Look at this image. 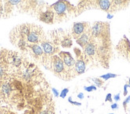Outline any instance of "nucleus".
Returning <instances> with one entry per match:
<instances>
[{"mask_svg":"<svg viewBox=\"0 0 130 114\" xmlns=\"http://www.w3.org/2000/svg\"><path fill=\"white\" fill-rule=\"evenodd\" d=\"M112 18H113V14H107V19L110 20Z\"/></svg>","mask_w":130,"mask_h":114,"instance_id":"b1692460","label":"nucleus"},{"mask_svg":"<svg viewBox=\"0 0 130 114\" xmlns=\"http://www.w3.org/2000/svg\"><path fill=\"white\" fill-rule=\"evenodd\" d=\"M40 45H41V47L43 49L44 53L46 54L47 56H49V57H51L52 55H55V53L57 52V51H59V48L58 47V45H56L52 41V40L48 39L47 37L40 44Z\"/></svg>","mask_w":130,"mask_h":114,"instance_id":"6e6552de","label":"nucleus"},{"mask_svg":"<svg viewBox=\"0 0 130 114\" xmlns=\"http://www.w3.org/2000/svg\"><path fill=\"white\" fill-rule=\"evenodd\" d=\"M68 93H69V89L68 88H64L62 90H61V92L60 93V97L61 98H66V97L67 96Z\"/></svg>","mask_w":130,"mask_h":114,"instance_id":"4468645a","label":"nucleus"},{"mask_svg":"<svg viewBox=\"0 0 130 114\" xmlns=\"http://www.w3.org/2000/svg\"><path fill=\"white\" fill-rule=\"evenodd\" d=\"M77 98H79V99H80V100H83L84 99V94L83 93H79L78 94H77Z\"/></svg>","mask_w":130,"mask_h":114,"instance_id":"5701e85b","label":"nucleus"},{"mask_svg":"<svg viewBox=\"0 0 130 114\" xmlns=\"http://www.w3.org/2000/svg\"><path fill=\"white\" fill-rule=\"evenodd\" d=\"M68 101L70 102V104L73 105H76V106H81L82 105V103L81 102H77V101H74L72 100V97H69V98H68Z\"/></svg>","mask_w":130,"mask_h":114,"instance_id":"2eb2a0df","label":"nucleus"},{"mask_svg":"<svg viewBox=\"0 0 130 114\" xmlns=\"http://www.w3.org/2000/svg\"><path fill=\"white\" fill-rule=\"evenodd\" d=\"M113 99H114V101H119L120 100H121V97H120V93H118V94H115L114 96H113Z\"/></svg>","mask_w":130,"mask_h":114,"instance_id":"412c9836","label":"nucleus"},{"mask_svg":"<svg viewBox=\"0 0 130 114\" xmlns=\"http://www.w3.org/2000/svg\"><path fill=\"white\" fill-rule=\"evenodd\" d=\"M54 12V22H61L68 20L77 13V9L68 1H58L50 6Z\"/></svg>","mask_w":130,"mask_h":114,"instance_id":"f03ea898","label":"nucleus"},{"mask_svg":"<svg viewBox=\"0 0 130 114\" xmlns=\"http://www.w3.org/2000/svg\"><path fill=\"white\" fill-rule=\"evenodd\" d=\"M84 90L87 92H92V91L97 90V87L95 85H91L89 87H84Z\"/></svg>","mask_w":130,"mask_h":114,"instance_id":"ddd939ff","label":"nucleus"},{"mask_svg":"<svg viewBox=\"0 0 130 114\" xmlns=\"http://www.w3.org/2000/svg\"><path fill=\"white\" fill-rule=\"evenodd\" d=\"M5 109L6 108H0V114H11V112L9 110Z\"/></svg>","mask_w":130,"mask_h":114,"instance_id":"f3484780","label":"nucleus"},{"mask_svg":"<svg viewBox=\"0 0 130 114\" xmlns=\"http://www.w3.org/2000/svg\"><path fill=\"white\" fill-rule=\"evenodd\" d=\"M54 17L55 16H54V10L49 6L46 10L42 11L38 14V19L46 24H53L54 22Z\"/></svg>","mask_w":130,"mask_h":114,"instance_id":"1a4fd4ad","label":"nucleus"},{"mask_svg":"<svg viewBox=\"0 0 130 114\" xmlns=\"http://www.w3.org/2000/svg\"><path fill=\"white\" fill-rule=\"evenodd\" d=\"M128 84H125L124 86V92H123V94L124 96H127L128 95Z\"/></svg>","mask_w":130,"mask_h":114,"instance_id":"aec40b11","label":"nucleus"},{"mask_svg":"<svg viewBox=\"0 0 130 114\" xmlns=\"http://www.w3.org/2000/svg\"><path fill=\"white\" fill-rule=\"evenodd\" d=\"M129 101H130V96H128L127 98H125V100L123 101V106H124V108H125V109H126L127 105L129 103Z\"/></svg>","mask_w":130,"mask_h":114,"instance_id":"dca6fc26","label":"nucleus"},{"mask_svg":"<svg viewBox=\"0 0 130 114\" xmlns=\"http://www.w3.org/2000/svg\"><path fill=\"white\" fill-rule=\"evenodd\" d=\"M52 92L54 94V96L55 97V98H58V97L60 96V94L58 92V90L57 89H55V88H52Z\"/></svg>","mask_w":130,"mask_h":114,"instance_id":"6ab92c4d","label":"nucleus"},{"mask_svg":"<svg viewBox=\"0 0 130 114\" xmlns=\"http://www.w3.org/2000/svg\"><path fill=\"white\" fill-rule=\"evenodd\" d=\"M90 79L93 82L96 87H101L104 84V82L101 80V78H91Z\"/></svg>","mask_w":130,"mask_h":114,"instance_id":"f8f14e48","label":"nucleus"},{"mask_svg":"<svg viewBox=\"0 0 130 114\" xmlns=\"http://www.w3.org/2000/svg\"><path fill=\"white\" fill-rule=\"evenodd\" d=\"M58 55H59L60 58L62 60L65 66L66 67V68L70 72L73 78H75L77 76V74H76L75 69H74V66H75V60H74V58H73L70 52H63V51H61V52H59Z\"/></svg>","mask_w":130,"mask_h":114,"instance_id":"20e7f679","label":"nucleus"},{"mask_svg":"<svg viewBox=\"0 0 130 114\" xmlns=\"http://www.w3.org/2000/svg\"><path fill=\"white\" fill-rule=\"evenodd\" d=\"M74 52H75L76 58H77L75 60L74 69H75V72L77 74V75H79L85 73V71H86V61L84 60L83 54L81 52V50L77 48H75Z\"/></svg>","mask_w":130,"mask_h":114,"instance_id":"0eeeda50","label":"nucleus"},{"mask_svg":"<svg viewBox=\"0 0 130 114\" xmlns=\"http://www.w3.org/2000/svg\"><path fill=\"white\" fill-rule=\"evenodd\" d=\"M48 69L51 71L55 75H57L58 78L63 79V80L67 81L73 78L58 55H54L51 56Z\"/></svg>","mask_w":130,"mask_h":114,"instance_id":"7ed1b4c3","label":"nucleus"},{"mask_svg":"<svg viewBox=\"0 0 130 114\" xmlns=\"http://www.w3.org/2000/svg\"><path fill=\"white\" fill-rule=\"evenodd\" d=\"M109 114H114V113H109Z\"/></svg>","mask_w":130,"mask_h":114,"instance_id":"a878e982","label":"nucleus"},{"mask_svg":"<svg viewBox=\"0 0 130 114\" xmlns=\"http://www.w3.org/2000/svg\"><path fill=\"white\" fill-rule=\"evenodd\" d=\"M92 38V35H91V33H90V30H88L86 33H85L83 35H82L78 39L76 40V42L78 45L84 48L85 46L90 41V40Z\"/></svg>","mask_w":130,"mask_h":114,"instance_id":"9d476101","label":"nucleus"},{"mask_svg":"<svg viewBox=\"0 0 130 114\" xmlns=\"http://www.w3.org/2000/svg\"><path fill=\"white\" fill-rule=\"evenodd\" d=\"M46 38L41 26L30 23L17 25L10 33V42L22 52H25L30 44H40Z\"/></svg>","mask_w":130,"mask_h":114,"instance_id":"f257e3e1","label":"nucleus"},{"mask_svg":"<svg viewBox=\"0 0 130 114\" xmlns=\"http://www.w3.org/2000/svg\"><path fill=\"white\" fill-rule=\"evenodd\" d=\"M117 50L124 59L130 62V41L125 35L121 40L117 46Z\"/></svg>","mask_w":130,"mask_h":114,"instance_id":"39448f33","label":"nucleus"},{"mask_svg":"<svg viewBox=\"0 0 130 114\" xmlns=\"http://www.w3.org/2000/svg\"><path fill=\"white\" fill-rule=\"evenodd\" d=\"M128 87H130V78H128Z\"/></svg>","mask_w":130,"mask_h":114,"instance_id":"393cba45","label":"nucleus"},{"mask_svg":"<svg viewBox=\"0 0 130 114\" xmlns=\"http://www.w3.org/2000/svg\"><path fill=\"white\" fill-rule=\"evenodd\" d=\"M105 101L107 102V101H109V102H112V94H108L106 95L105 97Z\"/></svg>","mask_w":130,"mask_h":114,"instance_id":"a211bd4d","label":"nucleus"},{"mask_svg":"<svg viewBox=\"0 0 130 114\" xmlns=\"http://www.w3.org/2000/svg\"><path fill=\"white\" fill-rule=\"evenodd\" d=\"M118 107H119V105H118L117 103H112V104L111 105V109H112V110H117V109H118Z\"/></svg>","mask_w":130,"mask_h":114,"instance_id":"4be33fe9","label":"nucleus"},{"mask_svg":"<svg viewBox=\"0 0 130 114\" xmlns=\"http://www.w3.org/2000/svg\"><path fill=\"white\" fill-rule=\"evenodd\" d=\"M90 24L86 21H82V22H74L73 24L71 33L72 36L74 39H78L85 33H86L88 30H90Z\"/></svg>","mask_w":130,"mask_h":114,"instance_id":"423d86ee","label":"nucleus"},{"mask_svg":"<svg viewBox=\"0 0 130 114\" xmlns=\"http://www.w3.org/2000/svg\"><path fill=\"white\" fill-rule=\"evenodd\" d=\"M118 75H116V74H112V73H107V74H105V75H102L100 76V78L101 79H104V80H109L110 78H116L117 77Z\"/></svg>","mask_w":130,"mask_h":114,"instance_id":"9b49d317","label":"nucleus"}]
</instances>
